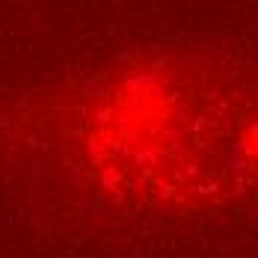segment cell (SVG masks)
Listing matches in <instances>:
<instances>
[{"instance_id":"6da1fadb","label":"cell","mask_w":258,"mask_h":258,"mask_svg":"<svg viewBox=\"0 0 258 258\" xmlns=\"http://www.w3.org/2000/svg\"><path fill=\"white\" fill-rule=\"evenodd\" d=\"M66 166L83 187L119 202H178L208 193V172L232 175L249 166V137L220 89L193 69L137 62L101 72L56 113Z\"/></svg>"}]
</instances>
